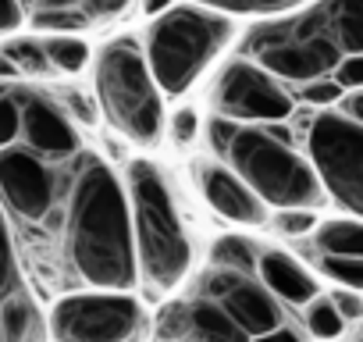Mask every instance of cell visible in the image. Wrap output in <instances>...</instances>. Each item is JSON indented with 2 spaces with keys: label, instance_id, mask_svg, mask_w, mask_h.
I'll use <instances>...</instances> for the list:
<instances>
[{
  "label": "cell",
  "instance_id": "obj_1",
  "mask_svg": "<svg viewBox=\"0 0 363 342\" xmlns=\"http://www.w3.org/2000/svg\"><path fill=\"white\" fill-rule=\"evenodd\" d=\"M65 253L75 278L89 289H132L139 282L125 186L96 157H82L75 167Z\"/></svg>",
  "mask_w": 363,
  "mask_h": 342
},
{
  "label": "cell",
  "instance_id": "obj_2",
  "mask_svg": "<svg viewBox=\"0 0 363 342\" xmlns=\"http://www.w3.org/2000/svg\"><path fill=\"white\" fill-rule=\"evenodd\" d=\"M125 200L132 221L135 271L150 296L174 292L193 271V243L178 214L174 193L153 160H132L125 171Z\"/></svg>",
  "mask_w": 363,
  "mask_h": 342
},
{
  "label": "cell",
  "instance_id": "obj_3",
  "mask_svg": "<svg viewBox=\"0 0 363 342\" xmlns=\"http://www.w3.org/2000/svg\"><path fill=\"white\" fill-rule=\"evenodd\" d=\"M235 33H239L235 15L196 4V0H174L167 11L146 22L139 47L160 93L182 96L232 47Z\"/></svg>",
  "mask_w": 363,
  "mask_h": 342
},
{
  "label": "cell",
  "instance_id": "obj_4",
  "mask_svg": "<svg viewBox=\"0 0 363 342\" xmlns=\"http://www.w3.org/2000/svg\"><path fill=\"white\" fill-rule=\"evenodd\" d=\"M93 93L100 114L118 136L135 146H160L164 139V93L150 75L143 47L132 36L111 40L93 57Z\"/></svg>",
  "mask_w": 363,
  "mask_h": 342
},
{
  "label": "cell",
  "instance_id": "obj_5",
  "mask_svg": "<svg viewBox=\"0 0 363 342\" xmlns=\"http://www.w3.org/2000/svg\"><path fill=\"white\" fill-rule=\"evenodd\" d=\"M225 164L274 211L285 207L317 211L328 200L310 157L264 125H239V132L228 143Z\"/></svg>",
  "mask_w": 363,
  "mask_h": 342
},
{
  "label": "cell",
  "instance_id": "obj_6",
  "mask_svg": "<svg viewBox=\"0 0 363 342\" xmlns=\"http://www.w3.org/2000/svg\"><path fill=\"white\" fill-rule=\"evenodd\" d=\"M306 157L338 207L363 218V121L342 107H317L306 125Z\"/></svg>",
  "mask_w": 363,
  "mask_h": 342
},
{
  "label": "cell",
  "instance_id": "obj_7",
  "mask_svg": "<svg viewBox=\"0 0 363 342\" xmlns=\"http://www.w3.org/2000/svg\"><path fill=\"white\" fill-rule=\"evenodd\" d=\"M143 321L146 314L132 289H82L54 303L47 328L57 342H132Z\"/></svg>",
  "mask_w": 363,
  "mask_h": 342
},
{
  "label": "cell",
  "instance_id": "obj_8",
  "mask_svg": "<svg viewBox=\"0 0 363 342\" xmlns=\"http://www.w3.org/2000/svg\"><path fill=\"white\" fill-rule=\"evenodd\" d=\"M296 96L281 79L260 68L253 57H235L225 65L214 86V114L239 125H278L292 118Z\"/></svg>",
  "mask_w": 363,
  "mask_h": 342
},
{
  "label": "cell",
  "instance_id": "obj_9",
  "mask_svg": "<svg viewBox=\"0 0 363 342\" xmlns=\"http://www.w3.org/2000/svg\"><path fill=\"white\" fill-rule=\"evenodd\" d=\"M54 197L57 186L43 157L18 143L0 150V207L4 214H15L18 221H43L54 211Z\"/></svg>",
  "mask_w": 363,
  "mask_h": 342
},
{
  "label": "cell",
  "instance_id": "obj_10",
  "mask_svg": "<svg viewBox=\"0 0 363 342\" xmlns=\"http://www.w3.org/2000/svg\"><path fill=\"white\" fill-rule=\"evenodd\" d=\"M278 18L292 33L320 40L338 57V65L349 57H363V0H317V4H303Z\"/></svg>",
  "mask_w": 363,
  "mask_h": 342
},
{
  "label": "cell",
  "instance_id": "obj_11",
  "mask_svg": "<svg viewBox=\"0 0 363 342\" xmlns=\"http://www.w3.org/2000/svg\"><path fill=\"white\" fill-rule=\"evenodd\" d=\"M207 299H214L250 338L253 335H264L278 324H285V314H281V303L260 285L257 275H242V271H225V267H214L211 278H207Z\"/></svg>",
  "mask_w": 363,
  "mask_h": 342
},
{
  "label": "cell",
  "instance_id": "obj_12",
  "mask_svg": "<svg viewBox=\"0 0 363 342\" xmlns=\"http://www.w3.org/2000/svg\"><path fill=\"white\" fill-rule=\"evenodd\" d=\"M18 111H22V128L18 143L33 150L43 160H65L79 150V128L68 118L65 104L40 89H18Z\"/></svg>",
  "mask_w": 363,
  "mask_h": 342
},
{
  "label": "cell",
  "instance_id": "obj_13",
  "mask_svg": "<svg viewBox=\"0 0 363 342\" xmlns=\"http://www.w3.org/2000/svg\"><path fill=\"white\" fill-rule=\"evenodd\" d=\"M200 197L203 204L221 218V221H232V225H242V228H260L267 225V204L235 175V171L225 164V160H203L200 171Z\"/></svg>",
  "mask_w": 363,
  "mask_h": 342
},
{
  "label": "cell",
  "instance_id": "obj_14",
  "mask_svg": "<svg viewBox=\"0 0 363 342\" xmlns=\"http://www.w3.org/2000/svg\"><path fill=\"white\" fill-rule=\"evenodd\" d=\"M164 342H250V335L207 296L178 303L160 321Z\"/></svg>",
  "mask_w": 363,
  "mask_h": 342
},
{
  "label": "cell",
  "instance_id": "obj_15",
  "mask_svg": "<svg viewBox=\"0 0 363 342\" xmlns=\"http://www.w3.org/2000/svg\"><path fill=\"white\" fill-rule=\"evenodd\" d=\"M253 275L285 307H306L317 296V278L292 253H285V250H260Z\"/></svg>",
  "mask_w": 363,
  "mask_h": 342
},
{
  "label": "cell",
  "instance_id": "obj_16",
  "mask_svg": "<svg viewBox=\"0 0 363 342\" xmlns=\"http://www.w3.org/2000/svg\"><path fill=\"white\" fill-rule=\"evenodd\" d=\"M43 40V50L50 57V68L54 75H82L89 65H93V47L82 33H47L40 36Z\"/></svg>",
  "mask_w": 363,
  "mask_h": 342
},
{
  "label": "cell",
  "instance_id": "obj_17",
  "mask_svg": "<svg viewBox=\"0 0 363 342\" xmlns=\"http://www.w3.org/2000/svg\"><path fill=\"white\" fill-rule=\"evenodd\" d=\"M317 250L328 257H363V218H335L313 228Z\"/></svg>",
  "mask_w": 363,
  "mask_h": 342
},
{
  "label": "cell",
  "instance_id": "obj_18",
  "mask_svg": "<svg viewBox=\"0 0 363 342\" xmlns=\"http://www.w3.org/2000/svg\"><path fill=\"white\" fill-rule=\"evenodd\" d=\"M0 50H4V57L15 65L18 79L43 82V79H50V75H54L50 57H47V50H43V40H40V36H11Z\"/></svg>",
  "mask_w": 363,
  "mask_h": 342
},
{
  "label": "cell",
  "instance_id": "obj_19",
  "mask_svg": "<svg viewBox=\"0 0 363 342\" xmlns=\"http://www.w3.org/2000/svg\"><path fill=\"white\" fill-rule=\"evenodd\" d=\"M29 292L26 278H22V264H18V250H15V236L8 225V214L0 207V307L8 299Z\"/></svg>",
  "mask_w": 363,
  "mask_h": 342
},
{
  "label": "cell",
  "instance_id": "obj_20",
  "mask_svg": "<svg viewBox=\"0 0 363 342\" xmlns=\"http://www.w3.org/2000/svg\"><path fill=\"white\" fill-rule=\"evenodd\" d=\"M303 310V328L310 331V338H317V342H331V338H338L342 331H345V321H342V314L335 310V303L328 299V296H313L306 307H299Z\"/></svg>",
  "mask_w": 363,
  "mask_h": 342
},
{
  "label": "cell",
  "instance_id": "obj_21",
  "mask_svg": "<svg viewBox=\"0 0 363 342\" xmlns=\"http://www.w3.org/2000/svg\"><path fill=\"white\" fill-rule=\"evenodd\" d=\"M196 4L218 8L235 18H274V15H289V11L310 4V0H196Z\"/></svg>",
  "mask_w": 363,
  "mask_h": 342
},
{
  "label": "cell",
  "instance_id": "obj_22",
  "mask_svg": "<svg viewBox=\"0 0 363 342\" xmlns=\"http://www.w3.org/2000/svg\"><path fill=\"white\" fill-rule=\"evenodd\" d=\"M203 132V121H200V111L196 107H189V104H182V107H174L167 118H164V136L178 146V150H186V146H193L196 143V136Z\"/></svg>",
  "mask_w": 363,
  "mask_h": 342
},
{
  "label": "cell",
  "instance_id": "obj_23",
  "mask_svg": "<svg viewBox=\"0 0 363 342\" xmlns=\"http://www.w3.org/2000/svg\"><path fill=\"white\" fill-rule=\"evenodd\" d=\"M214 267L253 275V271H257V250H253L246 239L228 236V239H221V243H218V250H214Z\"/></svg>",
  "mask_w": 363,
  "mask_h": 342
},
{
  "label": "cell",
  "instance_id": "obj_24",
  "mask_svg": "<svg viewBox=\"0 0 363 342\" xmlns=\"http://www.w3.org/2000/svg\"><path fill=\"white\" fill-rule=\"evenodd\" d=\"M317 264H320V271H324L331 282H338L342 289L363 292V257H328V253H320Z\"/></svg>",
  "mask_w": 363,
  "mask_h": 342
},
{
  "label": "cell",
  "instance_id": "obj_25",
  "mask_svg": "<svg viewBox=\"0 0 363 342\" xmlns=\"http://www.w3.org/2000/svg\"><path fill=\"white\" fill-rule=\"evenodd\" d=\"M22 128V111H18V86L0 82V150L18 143Z\"/></svg>",
  "mask_w": 363,
  "mask_h": 342
},
{
  "label": "cell",
  "instance_id": "obj_26",
  "mask_svg": "<svg viewBox=\"0 0 363 342\" xmlns=\"http://www.w3.org/2000/svg\"><path fill=\"white\" fill-rule=\"evenodd\" d=\"M274 225H278L281 236L299 239V236H310V232L317 228V214H313L310 207H285V211L274 214Z\"/></svg>",
  "mask_w": 363,
  "mask_h": 342
},
{
  "label": "cell",
  "instance_id": "obj_27",
  "mask_svg": "<svg viewBox=\"0 0 363 342\" xmlns=\"http://www.w3.org/2000/svg\"><path fill=\"white\" fill-rule=\"evenodd\" d=\"M235 132H239V121H232V118L214 114V118L207 121V139H211V150L218 153V160H225L228 143H232V136H235Z\"/></svg>",
  "mask_w": 363,
  "mask_h": 342
},
{
  "label": "cell",
  "instance_id": "obj_28",
  "mask_svg": "<svg viewBox=\"0 0 363 342\" xmlns=\"http://www.w3.org/2000/svg\"><path fill=\"white\" fill-rule=\"evenodd\" d=\"M29 18V8L22 0H0V36H15Z\"/></svg>",
  "mask_w": 363,
  "mask_h": 342
},
{
  "label": "cell",
  "instance_id": "obj_29",
  "mask_svg": "<svg viewBox=\"0 0 363 342\" xmlns=\"http://www.w3.org/2000/svg\"><path fill=\"white\" fill-rule=\"evenodd\" d=\"M328 299L335 303V310L342 314V321H359V317H363V296H359L356 289H338V292H331Z\"/></svg>",
  "mask_w": 363,
  "mask_h": 342
},
{
  "label": "cell",
  "instance_id": "obj_30",
  "mask_svg": "<svg viewBox=\"0 0 363 342\" xmlns=\"http://www.w3.org/2000/svg\"><path fill=\"white\" fill-rule=\"evenodd\" d=\"M331 79L338 82L342 93H349V89H363V57H349V61H342L338 72H335Z\"/></svg>",
  "mask_w": 363,
  "mask_h": 342
},
{
  "label": "cell",
  "instance_id": "obj_31",
  "mask_svg": "<svg viewBox=\"0 0 363 342\" xmlns=\"http://www.w3.org/2000/svg\"><path fill=\"white\" fill-rule=\"evenodd\" d=\"M79 8H82V0H36L33 18H40V15H72Z\"/></svg>",
  "mask_w": 363,
  "mask_h": 342
},
{
  "label": "cell",
  "instance_id": "obj_32",
  "mask_svg": "<svg viewBox=\"0 0 363 342\" xmlns=\"http://www.w3.org/2000/svg\"><path fill=\"white\" fill-rule=\"evenodd\" d=\"M250 342H303V335L285 321V324H278V328H271V331H264V335H253Z\"/></svg>",
  "mask_w": 363,
  "mask_h": 342
},
{
  "label": "cell",
  "instance_id": "obj_33",
  "mask_svg": "<svg viewBox=\"0 0 363 342\" xmlns=\"http://www.w3.org/2000/svg\"><path fill=\"white\" fill-rule=\"evenodd\" d=\"M338 107H342L345 114H352L356 121H363V89H349V93L338 100Z\"/></svg>",
  "mask_w": 363,
  "mask_h": 342
},
{
  "label": "cell",
  "instance_id": "obj_34",
  "mask_svg": "<svg viewBox=\"0 0 363 342\" xmlns=\"http://www.w3.org/2000/svg\"><path fill=\"white\" fill-rule=\"evenodd\" d=\"M174 4V0H135V8L146 15V18H153V15H160V11H167Z\"/></svg>",
  "mask_w": 363,
  "mask_h": 342
},
{
  "label": "cell",
  "instance_id": "obj_35",
  "mask_svg": "<svg viewBox=\"0 0 363 342\" xmlns=\"http://www.w3.org/2000/svg\"><path fill=\"white\" fill-rule=\"evenodd\" d=\"M0 82H18V72H15V65L4 57V50H0Z\"/></svg>",
  "mask_w": 363,
  "mask_h": 342
},
{
  "label": "cell",
  "instance_id": "obj_36",
  "mask_svg": "<svg viewBox=\"0 0 363 342\" xmlns=\"http://www.w3.org/2000/svg\"><path fill=\"white\" fill-rule=\"evenodd\" d=\"M0 342H4V328H0Z\"/></svg>",
  "mask_w": 363,
  "mask_h": 342
},
{
  "label": "cell",
  "instance_id": "obj_37",
  "mask_svg": "<svg viewBox=\"0 0 363 342\" xmlns=\"http://www.w3.org/2000/svg\"><path fill=\"white\" fill-rule=\"evenodd\" d=\"M356 342H363V335H359V338H356Z\"/></svg>",
  "mask_w": 363,
  "mask_h": 342
}]
</instances>
